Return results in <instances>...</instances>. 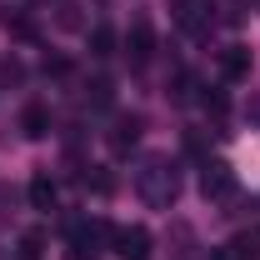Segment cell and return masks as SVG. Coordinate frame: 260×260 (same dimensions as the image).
Returning <instances> with one entry per match:
<instances>
[{"instance_id": "cell-14", "label": "cell", "mask_w": 260, "mask_h": 260, "mask_svg": "<svg viewBox=\"0 0 260 260\" xmlns=\"http://www.w3.org/2000/svg\"><path fill=\"white\" fill-rule=\"evenodd\" d=\"M170 95L180 100V105H185V100H195V75H185V70H180V75H175V90H170Z\"/></svg>"}, {"instance_id": "cell-12", "label": "cell", "mask_w": 260, "mask_h": 260, "mask_svg": "<svg viewBox=\"0 0 260 260\" xmlns=\"http://www.w3.org/2000/svg\"><path fill=\"white\" fill-rule=\"evenodd\" d=\"M85 100H90V105H110V100H115V85H110L105 75H95V80L85 85Z\"/></svg>"}, {"instance_id": "cell-5", "label": "cell", "mask_w": 260, "mask_h": 260, "mask_svg": "<svg viewBox=\"0 0 260 260\" xmlns=\"http://www.w3.org/2000/svg\"><path fill=\"white\" fill-rule=\"evenodd\" d=\"M215 70H220V80H245L250 75V50L245 45H225L215 55Z\"/></svg>"}, {"instance_id": "cell-10", "label": "cell", "mask_w": 260, "mask_h": 260, "mask_svg": "<svg viewBox=\"0 0 260 260\" xmlns=\"http://www.w3.org/2000/svg\"><path fill=\"white\" fill-rule=\"evenodd\" d=\"M30 205H35V210H55V180L35 175V180H30Z\"/></svg>"}, {"instance_id": "cell-4", "label": "cell", "mask_w": 260, "mask_h": 260, "mask_svg": "<svg viewBox=\"0 0 260 260\" xmlns=\"http://www.w3.org/2000/svg\"><path fill=\"white\" fill-rule=\"evenodd\" d=\"M170 10H175V20L185 25V30H195V35H205L210 30V0H170Z\"/></svg>"}, {"instance_id": "cell-9", "label": "cell", "mask_w": 260, "mask_h": 260, "mask_svg": "<svg viewBox=\"0 0 260 260\" xmlns=\"http://www.w3.org/2000/svg\"><path fill=\"white\" fill-rule=\"evenodd\" d=\"M230 260H260V230H240L235 240L225 245Z\"/></svg>"}, {"instance_id": "cell-16", "label": "cell", "mask_w": 260, "mask_h": 260, "mask_svg": "<svg viewBox=\"0 0 260 260\" xmlns=\"http://www.w3.org/2000/svg\"><path fill=\"white\" fill-rule=\"evenodd\" d=\"M45 75H70V60L65 55H45Z\"/></svg>"}, {"instance_id": "cell-17", "label": "cell", "mask_w": 260, "mask_h": 260, "mask_svg": "<svg viewBox=\"0 0 260 260\" xmlns=\"http://www.w3.org/2000/svg\"><path fill=\"white\" fill-rule=\"evenodd\" d=\"M205 110H210L215 120H225V110H230V105H225V95H205Z\"/></svg>"}, {"instance_id": "cell-6", "label": "cell", "mask_w": 260, "mask_h": 260, "mask_svg": "<svg viewBox=\"0 0 260 260\" xmlns=\"http://www.w3.org/2000/svg\"><path fill=\"white\" fill-rule=\"evenodd\" d=\"M125 55H130V65H145L150 55H155V35H150V25H130V35H125Z\"/></svg>"}, {"instance_id": "cell-1", "label": "cell", "mask_w": 260, "mask_h": 260, "mask_svg": "<svg viewBox=\"0 0 260 260\" xmlns=\"http://www.w3.org/2000/svg\"><path fill=\"white\" fill-rule=\"evenodd\" d=\"M175 190H180V175H175V165L170 160H145V170H140V195L150 200V205H170L175 200Z\"/></svg>"}, {"instance_id": "cell-2", "label": "cell", "mask_w": 260, "mask_h": 260, "mask_svg": "<svg viewBox=\"0 0 260 260\" xmlns=\"http://www.w3.org/2000/svg\"><path fill=\"white\" fill-rule=\"evenodd\" d=\"M110 245H115L120 260H150V230L145 225H120Z\"/></svg>"}, {"instance_id": "cell-15", "label": "cell", "mask_w": 260, "mask_h": 260, "mask_svg": "<svg viewBox=\"0 0 260 260\" xmlns=\"http://www.w3.org/2000/svg\"><path fill=\"white\" fill-rule=\"evenodd\" d=\"M20 255H25V260H35V255H40V230H30V235L20 240Z\"/></svg>"}, {"instance_id": "cell-13", "label": "cell", "mask_w": 260, "mask_h": 260, "mask_svg": "<svg viewBox=\"0 0 260 260\" xmlns=\"http://www.w3.org/2000/svg\"><path fill=\"white\" fill-rule=\"evenodd\" d=\"M80 180H85L95 195H110V190H115V175H110V170H100V165H90V175H80Z\"/></svg>"}, {"instance_id": "cell-11", "label": "cell", "mask_w": 260, "mask_h": 260, "mask_svg": "<svg viewBox=\"0 0 260 260\" xmlns=\"http://www.w3.org/2000/svg\"><path fill=\"white\" fill-rule=\"evenodd\" d=\"M90 55H100V60H105V55H115V30L95 25V30H90Z\"/></svg>"}, {"instance_id": "cell-7", "label": "cell", "mask_w": 260, "mask_h": 260, "mask_svg": "<svg viewBox=\"0 0 260 260\" xmlns=\"http://www.w3.org/2000/svg\"><path fill=\"white\" fill-rule=\"evenodd\" d=\"M135 140H140V115H115V125H110V150L125 155Z\"/></svg>"}, {"instance_id": "cell-3", "label": "cell", "mask_w": 260, "mask_h": 260, "mask_svg": "<svg viewBox=\"0 0 260 260\" xmlns=\"http://www.w3.org/2000/svg\"><path fill=\"white\" fill-rule=\"evenodd\" d=\"M200 190H205V200H230V195H235V175H230V165L225 160H205Z\"/></svg>"}, {"instance_id": "cell-8", "label": "cell", "mask_w": 260, "mask_h": 260, "mask_svg": "<svg viewBox=\"0 0 260 260\" xmlns=\"http://www.w3.org/2000/svg\"><path fill=\"white\" fill-rule=\"evenodd\" d=\"M20 130H25L30 140L50 135V110H45V105H25V110H20Z\"/></svg>"}]
</instances>
